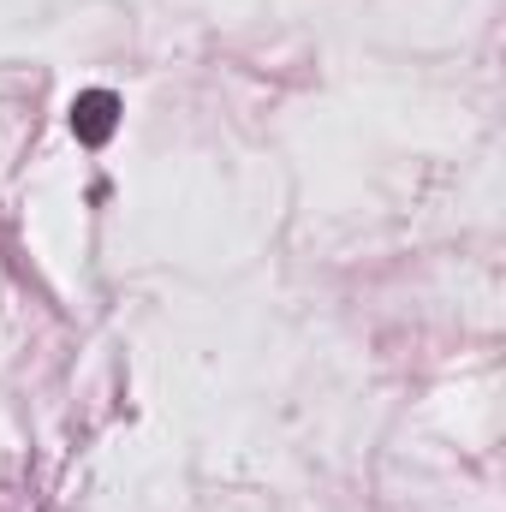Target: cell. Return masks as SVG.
<instances>
[{
	"mask_svg": "<svg viewBox=\"0 0 506 512\" xmlns=\"http://www.w3.org/2000/svg\"><path fill=\"white\" fill-rule=\"evenodd\" d=\"M72 120H78V131H84L90 143H102V137L114 131V96H102V90H96V96H84V102L72 108Z\"/></svg>",
	"mask_w": 506,
	"mask_h": 512,
	"instance_id": "6da1fadb",
	"label": "cell"
}]
</instances>
